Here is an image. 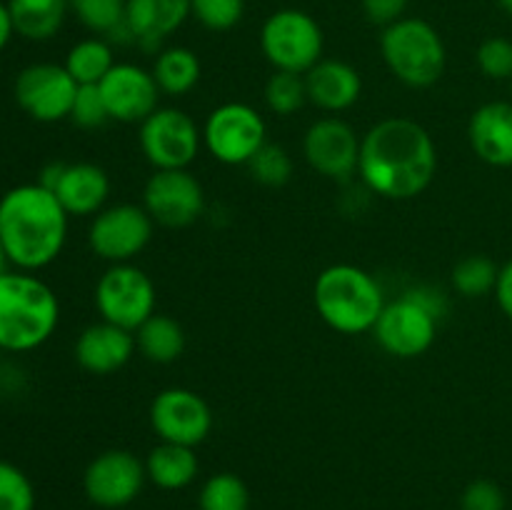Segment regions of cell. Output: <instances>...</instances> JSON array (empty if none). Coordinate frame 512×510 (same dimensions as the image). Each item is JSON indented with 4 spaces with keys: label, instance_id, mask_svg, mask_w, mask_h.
Instances as JSON below:
<instances>
[{
    "label": "cell",
    "instance_id": "obj_1",
    "mask_svg": "<svg viewBox=\"0 0 512 510\" xmlns=\"http://www.w3.org/2000/svg\"><path fill=\"white\" fill-rule=\"evenodd\" d=\"M438 173V148L428 130L410 118H385L360 140L358 175L385 200H413Z\"/></svg>",
    "mask_w": 512,
    "mask_h": 510
},
{
    "label": "cell",
    "instance_id": "obj_2",
    "mask_svg": "<svg viewBox=\"0 0 512 510\" xmlns=\"http://www.w3.org/2000/svg\"><path fill=\"white\" fill-rule=\"evenodd\" d=\"M70 215L53 190L23 183L0 195V240L15 270L48 268L68 243Z\"/></svg>",
    "mask_w": 512,
    "mask_h": 510
},
{
    "label": "cell",
    "instance_id": "obj_3",
    "mask_svg": "<svg viewBox=\"0 0 512 510\" xmlns=\"http://www.w3.org/2000/svg\"><path fill=\"white\" fill-rule=\"evenodd\" d=\"M60 323L55 290L28 270L0 275V350L30 353L48 343Z\"/></svg>",
    "mask_w": 512,
    "mask_h": 510
},
{
    "label": "cell",
    "instance_id": "obj_4",
    "mask_svg": "<svg viewBox=\"0 0 512 510\" xmlns=\"http://www.w3.org/2000/svg\"><path fill=\"white\" fill-rule=\"evenodd\" d=\"M313 303L320 318L343 335L373 333L385 308L378 278L350 263H335L315 278Z\"/></svg>",
    "mask_w": 512,
    "mask_h": 510
},
{
    "label": "cell",
    "instance_id": "obj_5",
    "mask_svg": "<svg viewBox=\"0 0 512 510\" xmlns=\"http://www.w3.org/2000/svg\"><path fill=\"white\" fill-rule=\"evenodd\" d=\"M380 53L390 73L408 88H430L443 78L448 65V50L438 30L428 20L408 15L383 28Z\"/></svg>",
    "mask_w": 512,
    "mask_h": 510
},
{
    "label": "cell",
    "instance_id": "obj_6",
    "mask_svg": "<svg viewBox=\"0 0 512 510\" xmlns=\"http://www.w3.org/2000/svg\"><path fill=\"white\" fill-rule=\"evenodd\" d=\"M265 60L283 73L305 75L323 60L325 35L318 20L298 8H283L268 15L260 30Z\"/></svg>",
    "mask_w": 512,
    "mask_h": 510
},
{
    "label": "cell",
    "instance_id": "obj_7",
    "mask_svg": "<svg viewBox=\"0 0 512 510\" xmlns=\"http://www.w3.org/2000/svg\"><path fill=\"white\" fill-rule=\"evenodd\" d=\"M155 283L143 268L133 263L110 265L95 283V308L105 323L135 330L155 315Z\"/></svg>",
    "mask_w": 512,
    "mask_h": 510
},
{
    "label": "cell",
    "instance_id": "obj_8",
    "mask_svg": "<svg viewBox=\"0 0 512 510\" xmlns=\"http://www.w3.org/2000/svg\"><path fill=\"white\" fill-rule=\"evenodd\" d=\"M268 143L263 115L248 103H223L203 123V148L223 165H248Z\"/></svg>",
    "mask_w": 512,
    "mask_h": 510
},
{
    "label": "cell",
    "instance_id": "obj_9",
    "mask_svg": "<svg viewBox=\"0 0 512 510\" xmlns=\"http://www.w3.org/2000/svg\"><path fill=\"white\" fill-rule=\"evenodd\" d=\"M140 150L155 170H183L203 148V128L180 108H158L140 123Z\"/></svg>",
    "mask_w": 512,
    "mask_h": 510
},
{
    "label": "cell",
    "instance_id": "obj_10",
    "mask_svg": "<svg viewBox=\"0 0 512 510\" xmlns=\"http://www.w3.org/2000/svg\"><path fill=\"white\" fill-rule=\"evenodd\" d=\"M155 223L143 205H105L88 230V245L100 260L110 265L133 263L153 240Z\"/></svg>",
    "mask_w": 512,
    "mask_h": 510
},
{
    "label": "cell",
    "instance_id": "obj_11",
    "mask_svg": "<svg viewBox=\"0 0 512 510\" xmlns=\"http://www.w3.org/2000/svg\"><path fill=\"white\" fill-rule=\"evenodd\" d=\"M145 483V460L123 448L95 455L83 473L85 498L103 510H125L138 500Z\"/></svg>",
    "mask_w": 512,
    "mask_h": 510
},
{
    "label": "cell",
    "instance_id": "obj_12",
    "mask_svg": "<svg viewBox=\"0 0 512 510\" xmlns=\"http://www.w3.org/2000/svg\"><path fill=\"white\" fill-rule=\"evenodd\" d=\"M80 85L58 63H33L15 78V103L38 123H60L70 118Z\"/></svg>",
    "mask_w": 512,
    "mask_h": 510
},
{
    "label": "cell",
    "instance_id": "obj_13",
    "mask_svg": "<svg viewBox=\"0 0 512 510\" xmlns=\"http://www.w3.org/2000/svg\"><path fill=\"white\" fill-rule=\"evenodd\" d=\"M150 428L160 443L195 448L213 430V410L195 390L165 388L150 403Z\"/></svg>",
    "mask_w": 512,
    "mask_h": 510
},
{
    "label": "cell",
    "instance_id": "obj_14",
    "mask_svg": "<svg viewBox=\"0 0 512 510\" xmlns=\"http://www.w3.org/2000/svg\"><path fill=\"white\" fill-rule=\"evenodd\" d=\"M143 208L155 225L188 228L203 215L205 190L188 168L155 170L145 183Z\"/></svg>",
    "mask_w": 512,
    "mask_h": 510
},
{
    "label": "cell",
    "instance_id": "obj_15",
    "mask_svg": "<svg viewBox=\"0 0 512 510\" xmlns=\"http://www.w3.org/2000/svg\"><path fill=\"white\" fill-rule=\"evenodd\" d=\"M438 323L440 320L433 313H428L423 305L403 293L393 303H385L373 335L385 353L400 360H410L433 348Z\"/></svg>",
    "mask_w": 512,
    "mask_h": 510
},
{
    "label": "cell",
    "instance_id": "obj_16",
    "mask_svg": "<svg viewBox=\"0 0 512 510\" xmlns=\"http://www.w3.org/2000/svg\"><path fill=\"white\" fill-rule=\"evenodd\" d=\"M360 140L350 123L338 115L320 118L305 130L303 155L310 168L330 180H348L358 173Z\"/></svg>",
    "mask_w": 512,
    "mask_h": 510
},
{
    "label": "cell",
    "instance_id": "obj_17",
    "mask_svg": "<svg viewBox=\"0 0 512 510\" xmlns=\"http://www.w3.org/2000/svg\"><path fill=\"white\" fill-rule=\"evenodd\" d=\"M110 120L143 123L160 108V88L153 73L135 63H115L98 83Z\"/></svg>",
    "mask_w": 512,
    "mask_h": 510
},
{
    "label": "cell",
    "instance_id": "obj_18",
    "mask_svg": "<svg viewBox=\"0 0 512 510\" xmlns=\"http://www.w3.org/2000/svg\"><path fill=\"white\" fill-rule=\"evenodd\" d=\"M138 345H135V333L120 328L113 323L88 325L75 340V360L80 368L90 375H110L118 373L120 368L128 365Z\"/></svg>",
    "mask_w": 512,
    "mask_h": 510
},
{
    "label": "cell",
    "instance_id": "obj_19",
    "mask_svg": "<svg viewBox=\"0 0 512 510\" xmlns=\"http://www.w3.org/2000/svg\"><path fill=\"white\" fill-rule=\"evenodd\" d=\"M308 103L323 113H343L353 108L363 93V78L350 63L338 58H323L305 73Z\"/></svg>",
    "mask_w": 512,
    "mask_h": 510
},
{
    "label": "cell",
    "instance_id": "obj_20",
    "mask_svg": "<svg viewBox=\"0 0 512 510\" xmlns=\"http://www.w3.org/2000/svg\"><path fill=\"white\" fill-rule=\"evenodd\" d=\"M188 18H193L190 0H128L125 5V25L145 50H158Z\"/></svg>",
    "mask_w": 512,
    "mask_h": 510
},
{
    "label": "cell",
    "instance_id": "obj_21",
    "mask_svg": "<svg viewBox=\"0 0 512 510\" xmlns=\"http://www.w3.org/2000/svg\"><path fill=\"white\" fill-rule=\"evenodd\" d=\"M53 193L70 218L98 215L110 198V178L95 163H65Z\"/></svg>",
    "mask_w": 512,
    "mask_h": 510
},
{
    "label": "cell",
    "instance_id": "obj_22",
    "mask_svg": "<svg viewBox=\"0 0 512 510\" xmlns=\"http://www.w3.org/2000/svg\"><path fill=\"white\" fill-rule=\"evenodd\" d=\"M473 153L495 168H512V103H485L468 123Z\"/></svg>",
    "mask_w": 512,
    "mask_h": 510
},
{
    "label": "cell",
    "instance_id": "obj_23",
    "mask_svg": "<svg viewBox=\"0 0 512 510\" xmlns=\"http://www.w3.org/2000/svg\"><path fill=\"white\" fill-rule=\"evenodd\" d=\"M148 480L160 490H183L195 483L200 473V460L195 448L175 443H160L145 458Z\"/></svg>",
    "mask_w": 512,
    "mask_h": 510
},
{
    "label": "cell",
    "instance_id": "obj_24",
    "mask_svg": "<svg viewBox=\"0 0 512 510\" xmlns=\"http://www.w3.org/2000/svg\"><path fill=\"white\" fill-rule=\"evenodd\" d=\"M8 8L15 35L35 43L55 38L70 13L68 0H8Z\"/></svg>",
    "mask_w": 512,
    "mask_h": 510
},
{
    "label": "cell",
    "instance_id": "obj_25",
    "mask_svg": "<svg viewBox=\"0 0 512 510\" xmlns=\"http://www.w3.org/2000/svg\"><path fill=\"white\" fill-rule=\"evenodd\" d=\"M135 345H138L140 355L150 363H175L185 350V330L170 315L155 313L135 330Z\"/></svg>",
    "mask_w": 512,
    "mask_h": 510
},
{
    "label": "cell",
    "instance_id": "obj_26",
    "mask_svg": "<svg viewBox=\"0 0 512 510\" xmlns=\"http://www.w3.org/2000/svg\"><path fill=\"white\" fill-rule=\"evenodd\" d=\"M200 58L190 48L183 45H170L158 53L153 63V78L158 83L160 93L170 98H183L195 85L200 83Z\"/></svg>",
    "mask_w": 512,
    "mask_h": 510
},
{
    "label": "cell",
    "instance_id": "obj_27",
    "mask_svg": "<svg viewBox=\"0 0 512 510\" xmlns=\"http://www.w3.org/2000/svg\"><path fill=\"white\" fill-rule=\"evenodd\" d=\"M63 65L78 85H98L115 65L113 43L103 35L78 40L68 50Z\"/></svg>",
    "mask_w": 512,
    "mask_h": 510
},
{
    "label": "cell",
    "instance_id": "obj_28",
    "mask_svg": "<svg viewBox=\"0 0 512 510\" xmlns=\"http://www.w3.org/2000/svg\"><path fill=\"white\" fill-rule=\"evenodd\" d=\"M200 510H250V490L235 473H215L198 495Z\"/></svg>",
    "mask_w": 512,
    "mask_h": 510
},
{
    "label": "cell",
    "instance_id": "obj_29",
    "mask_svg": "<svg viewBox=\"0 0 512 510\" xmlns=\"http://www.w3.org/2000/svg\"><path fill=\"white\" fill-rule=\"evenodd\" d=\"M500 268L488 255H468L453 268V288L463 298H483L493 293Z\"/></svg>",
    "mask_w": 512,
    "mask_h": 510
},
{
    "label": "cell",
    "instance_id": "obj_30",
    "mask_svg": "<svg viewBox=\"0 0 512 510\" xmlns=\"http://www.w3.org/2000/svg\"><path fill=\"white\" fill-rule=\"evenodd\" d=\"M308 103V90H305V75L283 73L275 70L270 80L265 83V105L270 113L288 118L298 113Z\"/></svg>",
    "mask_w": 512,
    "mask_h": 510
},
{
    "label": "cell",
    "instance_id": "obj_31",
    "mask_svg": "<svg viewBox=\"0 0 512 510\" xmlns=\"http://www.w3.org/2000/svg\"><path fill=\"white\" fill-rule=\"evenodd\" d=\"M70 13L93 35L108 38L118 25L125 23L128 0H68Z\"/></svg>",
    "mask_w": 512,
    "mask_h": 510
},
{
    "label": "cell",
    "instance_id": "obj_32",
    "mask_svg": "<svg viewBox=\"0 0 512 510\" xmlns=\"http://www.w3.org/2000/svg\"><path fill=\"white\" fill-rule=\"evenodd\" d=\"M248 170L260 185L280 188V185H285L293 178V158H290L288 150L280 148V145L265 143L263 148L258 150V155L248 163Z\"/></svg>",
    "mask_w": 512,
    "mask_h": 510
},
{
    "label": "cell",
    "instance_id": "obj_33",
    "mask_svg": "<svg viewBox=\"0 0 512 510\" xmlns=\"http://www.w3.org/2000/svg\"><path fill=\"white\" fill-rule=\"evenodd\" d=\"M190 15L213 33L233 30L245 15V0H190Z\"/></svg>",
    "mask_w": 512,
    "mask_h": 510
},
{
    "label": "cell",
    "instance_id": "obj_34",
    "mask_svg": "<svg viewBox=\"0 0 512 510\" xmlns=\"http://www.w3.org/2000/svg\"><path fill=\"white\" fill-rule=\"evenodd\" d=\"M0 510H35L33 483L8 460H0Z\"/></svg>",
    "mask_w": 512,
    "mask_h": 510
},
{
    "label": "cell",
    "instance_id": "obj_35",
    "mask_svg": "<svg viewBox=\"0 0 512 510\" xmlns=\"http://www.w3.org/2000/svg\"><path fill=\"white\" fill-rule=\"evenodd\" d=\"M478 68L490 80H512V40L503 35L483 40L475 53Z\"/></svg>",
    "mask_w": 512,
    "mask_h": 510
},
{
    "label": "cell",
    "instance_id": "obj_36",
    "mask_svg": "<svg viewBox=\"0 0 512 510\" xmlns=\"http://www.w3.org/2000/svg\"><path fill=\"white\" fill-rule=\"evenodd\" d=\"M70 120L83 130L103 128L110 120L105 100L100 95L98 85H80L78 95H75L73 110H70Z\"/></svg>",
    "mask_w": 512,
    "mask_h": 510
},
{
    "label": "cell",
    "instance_id": "obj_37",
    "mask_svg": "<svg viewBox=\"0 0 512 510\" xmlns=\"http://www.w3.org/2000/svg\"><path fill=\"white\" fill-rule=\"evenodd\" d=\"M460 510H505V493L493 480H473L463 490Z\"/></svg>",
    "mask_w": 512,
    "mask_h": 510
},
{
    "label": "cell",
    "instance_id": "obj_38",
    "mask_svg": "<svg viewBox=\"0 0 512 510\" xmlns=\"http://www.w3.org/2000/svg\"><path fill=\"white\" fill-rule=\"evenodd\" d=\"M360 5H363V13L370 23L388 28V25L405 18L410 0H360Z\"/></svg>",
    "mask_w": 512,
    "mask_h": 510
},
{
    "label": "cell",
    "instance_id": "obj_39",
    "mask_svg": "<svg viewBox=\"0 0 512 510\" xmlns=\"http://www.w3.org/2000/svg\"><path fill=\"white\" fill-rule=\"evenodd\" d=\"M405 293H408L415 303L423 305L428 313H433L438 320L443 318L445 310H448V298H445L443 290L433 288V285H418V288H410L405 290Z\"/></svg>",
    "mask_w": 512,
    "mask_h": 510
},
{
    "label": "cell",
    "instance_id": "obj_40",
    "mask_svg": "<svg viewBox=\"0 0 512 510\" xmlns=\"http://www.w3.org/2000/svg\"><path fill=\"white\" fill-rule=\"evenodd\" d=\"M495 298H498L500 310L512 320V260L500 268L498 283H495Z\"/></svg>",
    "mask_w": 512,
    "mask_h": 510
},
{
    "label": "cell",
    "instance_id": "obj_41",
    "mask_svg": "<svg viewBox=\"0 0 512 510\" xmlns=\"http://www.w3.org/2000/svg\"><path fill=\"white\" fill-rule=\"evenodd\" d=\"M13 35H15V28H13V18H10V8L8 3L0 0V50L8 48Z\"/></svg>",
    "mask_w": 512,
    "mask_h": 510
},
{
    "label": "cell",
    "instance_id": "obj_42",
    "mask_svg": "<svg viewBox=\"0 0 512 510\" xmlns=\"http://www.w3.org/2000/svg\"><path fill=\"white\" fill-rule=\"evenodd\" d=\"M8 270H10V260H8V253H5L3 240H0V275L8 273Z\"/></svg>",
    "mask_w": 512,
    "mask_h": 510
},
{
    "label": "cell",
    "instance_id": "obj_43",
    "mask_svg": "<svg viewBox=\"0 0 512 510\" xmlns=\"http://www.w3.org/2000/svg\"><path fill=\"white\" fill-rule=\"evenodd\" d=\"M500 5H503V10H508V13L512 15V0H498Z\"/></svg>",
    "mask_w": 512,
    "mask_h": 510
},
{
    "label": "cell",
    "instance_id": "obj_44",
    "mask_svg": "<svg viewBox=\"0 0 512 510\" xmlns=\"http://www.w3.org/2000/svg\"><path fill=\"white\" fill-rule=\"evenodd\" d=\"M510 83H512V80H510Z\"/></svg>",
    "mask_w": 512,
    "mask_h": 510
}]
</instances>
